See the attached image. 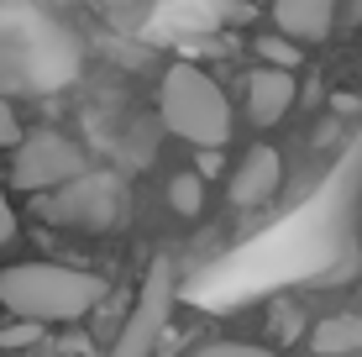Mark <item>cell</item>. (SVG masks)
<instances>
[{
    "instance_id": "6da1fadb",
    "label": "cell",
    "mask_w": 362,
    "mask_h": 357,
    "mask_svg": "<svg viewBox=\"0 0 362 357\" xmlns=\"http://www.w3.org/2000/svg\"><path fill=\"white\" fill-rule=\"evenodd\" d=\"M105 300V279L64 263H11L0 274V305L16 321H79Z\"/></svg>"
},
{
    "instance_id": "7a4b0ae2",
    "label": "cell",
    "mask_w": 362,
    "mask_h": 357,
    "mask_svg": "<svg viewBox=\"0 0 362 357\" xmlns=\"http://www.w3.org/2000/svg\"><path fill=\"white\" fill-rule=\"evenodd\" d=\"M158 116L173 137H184L199 153H221L231 137V105L221 84L194 64H173L163 90H158Z\"/></svg>"
},
{
    "instance_id": "3957f363",
    "label": "cell",
    "mask_w": 362,
    "mask_h": 357,
    "mask_svg": "<svg viewBox=\"0 0 362 357\" xmlns=\"http://www.w3.org/2000/svg\"><path fill=\"white\" fill-rule=\"evenodd\" d=\"M53 226H74V231H110L121 216H127V189H121L116 174H84L64 184V189H53L42 205H37Z\"/></svg>"
},
{
    "instance_id": "277c9868",
    "label": "cell",
    "mask_w": 362,
    "mask_h": 357,
    "mask_svg": "<svg viewBox=\"0 0 362 357\" xmlns=\"http://www.w3.org/2000/svg\"><path fill=\"white\" fill-rule=\"evenodd\" d=\"M90 174V158H84L79 142L58 137V131H32L27 142L16 147V163H11V179L16 189H64V184Z\"/></svg>"
},
{
    "instance_id": "5b68a950",
    "label": "cell",
    "mask_w": 362,
    "mask_h": 357,
    "mask_svg": "<svg viewBox=\"0 0 362 357\" xmlns=\"http://www.w3.org/2000/svg\"><path fill=\"white\" fill-rule=\"evenodd\" d=\"M168 310H173V263L158 257V263L147 268V284L136 294V305H132V315H127V326H121L110 357H153L158 336H163V326H168Z\"/></svg>"
},
{
    "instance_id": "8992f818",
    "label": "cell",
    "mask_w": 362,
    "mask_h": 357,
    "mask_svg": "<svg viewBox=\"0 0 362 357\" xmlns=\"http://www.w3.org/2000/svg\"><path fill=\"white\" fill-rule=\"evenodd\" d=\"M279 184H284V158L273 153V147H247V158L231 174V200L242 205V211H252V205H263V200L279 194Z\"/></svg>"
},
{
    "instance_id": "52a82bcc",
    "label": "cell",
    "mask_w": 362,
    "mask_h": 357,
    "mask_svg": "<svg viewBox=\"0 0 362 357\" xmlns=\"http://www.w3.org/2000/svg\"><path fill=\"white\" fill-rule=\"evenodd\" d=\"M294 105V74L284 69H252L247 74V116H252V127H273V121H284Z\"/></svg>"
},
{
    "instance_id": "ba28073f",
    "label": "cell",
    "mask_w": 362,
    "mask_h": 357,
    "mask_svg": "<svg viewBox=\"0 0 362 357\" xmlns=\"http://www.w3.org/2000/svg\"><path fill=\"white\" fill-rule=\"evenodd\" d=\"M341 0H273V27L284 37H331Z\"/></svg>"
},
{
    "instance_id": "9c48e42d",
    "label": "cell",
    "mask_w": 362,
    "mask_h": 357,
    "mask_svg": "<svg viewBox=\"0 0 362 357\" xmlns=\"http://www.w3.org/2000/svg\"><path fill=\"white\" fill-rule=\"evenodd\" d=\"M310 347L320 357H346V352L362 357V315H326L310 331Z\"/></svg>"
},
{
    "instance_id": "30bf717a",
    "label": "cell",
    "mask_w": 362,
    "mask_h": 357,
    "mask_svg": "<svg viewBox=\"0 0 362 357\" xmlns=\"http://www.w3.org/2000/svg\"><path fill=\"white\" fill-rule=\"evenodd\" d=\"M168 205L179 216H199V205H205V179L199 174H179L168 184Z\"/></svg>"
},
{
    "instance_id": "8fae6325",
    "label": "cell",
    "mask_w": 362,
    "mask_h": 357,
    "mask_svg": "<svg viewBox=\"0 0 362 357\" xmlns=\"http://www.w3.org/2000/svg\"><path fill=\"white\" fill-rule=\"evenodd\" d=\"M257 53H263L268 69H284V74H294V64H299V47L289 37H257Z\"/></svg>"
},
{
    "instance_id": "7c38bea8",
    "label": "cell",
    "mask_w": 362,
    "mask_h": 357,
    "mask_svg": "<svg viewBox=\"0 0 362 357\" xmlns=\"http://www.w3.org/2000/svg\"><path fill=\"white\" fill-rule=\"evenodd\" d=\"M194 357H273V352L252 347V341H205V347H194Z\"/></svg>"
},
{
    "instance_id": "4fadbf2b",
    "label": "cell",
    "mask_w": 362,
    "mask_h": 357,
    "mask_svg": "<svg viewBox=\"0 0 362 357\" xmlns=\"http://www.w3.org/2000/svg\"><path fill=\"white\" fill-rule=\"evenodd\" d=\"M27 137H21V121H16V110H11V100L0 95V147H21Z\"/></svg>"
},
{
    "instance_id": "5bb4252c",
    "label": "cell",
    "mask_w": 362,
    "mask_h": 357,
    "mask_svg": "<svg viewBox=\"0 0 362 357\" xmlns=\"http://www.w3.org/2000/svg\"><path fill=\"white\" fill-rule=\"evenodd\" d=\"M37 341V326L32 321H21V326H11V331H0V347H32Z\"/></svg>"
},
{
    "instance_id": "9a60e30c",
    "label": "cell",
    "mask_w": 362,
    "mask_h": 357,
    "mask_svg": "<svg viewBox=\"0 0 362 357\" xmlns=\"http://www.w3.org/2000/svg\"><path fill=\"white\" fill-rule=\"evenodd\" d=\"M11 237H16V211H11V194L0 189V247H6Z\"/></svg>"
},
{
    "instance_id": "2e32d148",
    "label": "cell",
    "mask_w": 362,
    "mask_h": 357,
    "mask_svg": "<svg viewBox=\"0 0 362 357\" xmlns=\"http://www.w3.org/2000/svg\"><path fill=\"white\" fill-rule=\"evenodd\" d=\"M221 174V153H199V179H216Z\"/></svg>"
},
{
    "instance_id": "e0dca14e",
    "label": "cell",
    "mask_w": 362,
    "mask_h": 357,
    "mask_svg": "<svg viewBox=\"0 0 362 357\" xmlns=\"http://www.w3.org/2000/svg\"><path fill=\"white\" fill-rule=\"evenodd\" d=\"M336 110H341V116H352V110H362V100H357V95H336Z\"/></svg>"
},
{
    "instance_id": "ac0fdd59",
    "label": "cell",
    "mask_w": 362,
    "mask_h": 357,
    "mask_svg": "<svg viewBox=\"0 0 362 357\" xmlns=\"http://www.w3.org/2000/svg\"><path fill=\"white\" fill-rule=\"evenodd\" d=\"M346 6H352V21H357V27H362V0H346Z\"/></svg>"
}]
</instances>
